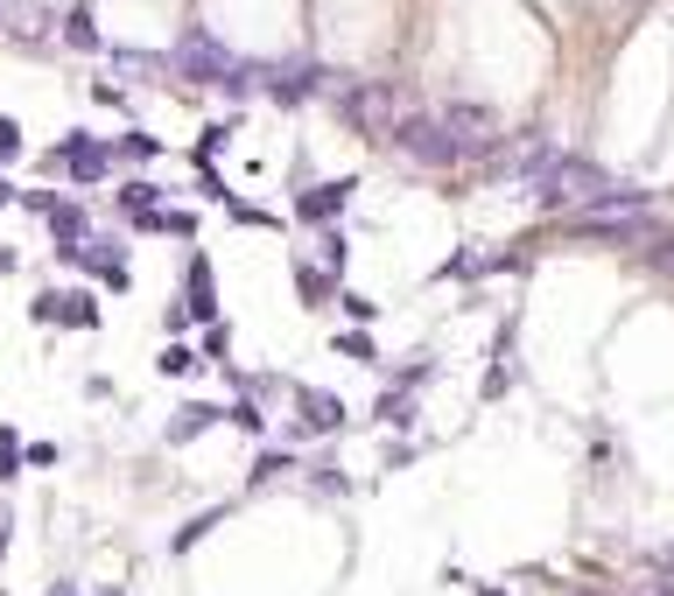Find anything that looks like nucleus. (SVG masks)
Segmentation results:
<instances>
[{"mask_svg":"<svg viewBox=\"0 0 674 596\" xmlns=\"http://www.w3.org/2000/svg\"><path fill=\"white\" fill-rule=\"evenodd\" d=\"M120 210H127L133 232H162V189L156 183H127L120 189Z\"/></svg>","mask_w":674,"mask_h":596,"instance_id":"1a4fd4ad","label":"nucleus"},{"mask_svg":"<svg viewBox=\"0 0 674 596\" xmlns=\"http://www.w3.org/2000/svg\"><path fill=\"white\" fill-rule=\"evenodd\" d=\"M394 141H400V155H415V162H450L457 148L442 141V127L436 120H400L394 127Z\"/></svg>","mask_w":674,"mask_h":596,"instance_id":"423d86ee","label":"nucleus"},{"mask_svg":"<svg viewBox=\"0 0 674 596\" xmlns=\"http://www.w3.org/2000/svg\"><path fill=\"white\" fill-rule=\"evenodd\" d=\"M218 519H225V506H211V512H197V519H190V527H176V541H169V548H176V554H190V548H197V541H204L211 527H218Z\"/></svg>","mask_w":674,"mask_h":596,"instance_id":"f3484780","label":"nucleus"},{"mask_svg":"<svg viewBox=\"0 0 674 596\" xmlns=\"http://www.w3.org/2000/svg\"><path fill=\"white\" fill-rule=\"evenodd\" d=\"M169 71H176L183 85H197V91H225V99H254V85L267 78V64H246V56H233L204 29H190L183 43L169 50Z\"/></svg>","mask_w":674,"mask_h":596,"instance_id":"f257e3e1","label":"nucleus"},{"mask_svg":"<svg viewBox=\"0 0 674 596\" xmlns=\"http://www.w3.org/2000/svg\"><path fill=\"white\" fill-rule=\"evenodd\" d=\"M225 421H233V429H246V435H267V421H260V408H254V400H239V408H225Z\"/></svg>","mask_w":674,"mask_h":596,"instance_id":"412c9836","label":"nucleus"},{"mask_svg":"<svg viewBox=\"0 0 674 596\" xmlns=\"http://www.w3.org/2000/svg\"><path fill=\"white\" fill-rule=\"evenodd\" d=\"M50 596H78V583H50Z\"/></svg>","mask_w":674,"mask_h":596,"instance_id":"c756f323","label":"nucleus"},{"mask_svg":"<svg viewBox=\"0 0 674 596\" xmlns=\"http://www.w3.org/2000/svg\"><path fill=\"white\" fill-rule=\"evenodd\" d=\"M29 310H35V323H56V288H43V295H35Z\"/></svg>","mask_w":674,"mask_h":596,"instance_id":"cd10ccee","label":"nucleus"},{"mask_svg":"<svg viewBox=\"0 0 674 596\" xmlns=\"http://www.w3.org/2000/svg\"><path fill=\"white\" fill-rule=\"evenodd\" d=\"M14 204H22V210H35V218H43V210L56 204V189H22V197H14Z\"/></svg>","mask_w":674,"mask_h":596,"instance_id":"a878e982","label":"nucleus"},{"mask_svg":"<svg viewBox=\"0 0 674 596\" xmlns=\"http://www.w3.org/2000/svg\"><path fill=\"white\" fill-rule=\"evenodd\" d=\"M225 344H233V330H225V323H204V351L225 358Z\"/></svg>","mask_w":674,"mask_h":596,"instance_id":"393cba45","label":"nucleus"},{"mask_svg":"<svg viewBox=\"0 0 674 596\" xmlns=\"http://www.w3.org/2000/svg\"><path fill=\"white\" fill-rule=\"evenodd\" d=\"M296 414H302V429H310V435L344 429V400L323 393V387H296Z\"/></svg>","mask_w":674,"mask_h":596,"instance_id":"0eeeda50","label":"nucleus"},{"mask_svg":"<svg viewBox=\"0 0 674 596\" xmlns=\"http://www.w3.org/2000/svg\"><path fill=\"white\" fill-rule=\"evenodd\" d=\"M288 470H296V456H288V449H267L260 464H254V477H246V485H275V477H288Z\"/></svg>","mask_w":674,"mask_h":596,"instance_id":"aec40b11","label":"nucleus"},{"mask_svg":"<svg viewBox=\"0 0 674 596\" xmlns=\"http://www.w3.org/2000/svg\"><path fill=\"white\" fill-rule=\"evenodd\" d=\"M99 596H127V589H99Z\"/></svg>","mask_w":674,"mask_h":596,"instance_id":"2f4dec72","label":"nucleus"},{"mask_svg":"<svg viewBox=\"0 0 674 596\" xmlns=\"http://www.w3.org/2000/svg\"><path fill=\"white\" fill-rule=\"evenodd\" d=\"M183 310L197 316V323H218V281H211V260L204 253L183 260Z\"/></svg>","mask_w":674,"mask_h":596,"instance_id":"20e7f679","label":"nucleus"},{"mask_svg":"<svg viewBox=\"0 0 674 596\" xmlns=\"http://www.w3.org/2000/svg\"><path fill=\"white\" fill-rule=\"evenodd\" d=\"M162 232H176V239H197V210H162Z\"/></svg>","mask_w":674,"mask_h":596,"instance_id":"4be33fe9","label":"nucleus"},{"mask_svg":"<svg viewBox=\"0 0 674 596\" xmlns=\"http://www.w3.org/2000/svg\"><path fill=\"white\" fill-rule=\"evenodd\" d=\"M653 596H674V589H653Z\"/></svg>","mask_w":674,"mask_h":596,"instance_id":"473e14b6","label":"nucleus"},{"mask_svg":"<svg viewBox=\"0 0 674 596\" xmlns=\"http://www.w3.org/2000/svg\"><path fill=\"white\" fill-rule=\"evenodd\" d=\"M64 43H71V50H106L99 14H92V8H71V14H64Z\"/></svg>","mask_w":674,"mask_h":596,"instance_id":"4468645a","label":"nucleus"},{"mask_svg":"<svg viewBox=\"0 0 674 596\" xmlns=\"http://www.w3.org/2000/svg\"><path fill=\"white\" fill-rule=\"evenodd\" d=\"M113 64H120L127 78H162V71H169V56H148V50H113Z\"/></svg>","mask_w":674,"mask_h":596,"instance_id":"dca6fc26","label":"nucleus"},{"mask_svg":"<svg viewBox=\"0 0 674 596\" xmlns=\"http://www.w3.org/2000/svg\"><path fill=\"white\" fill-rule=\"evenodd\" d=\"M22 477V429H0V485Z\"/></svg>","mask_w":674,"mask_h":596,"instance_id":"a211bd4d","label":"nucleus"},{"mask_svg":"<svg viewBox=\"0 0 674 596\" xmlns=\"http://www.w3.org/2000/svg\"><path fill=\"white\" fill-rule=\"evenodd\" d=\"M14 155H22V127L0 112V162H14Z\"/></svg>","mask_w":674,"mask_h":596,"instance_id":"5701e85b","label":"nucleus"},{"mask_svg":"<svg viewBox=\"0 0 674 596\" xmlns=\"http://www.w3.org/2000/svg\"><path fill=\"white\" fill-rule=\"evenodd\" d=\"M317 85H323V71L317 64H267V78H260V91L275 106H302V99H317Z\"/></svg>","mask_w":674,"mask_h":596,"instance_id":"7ed1b4c3","label":"nucleus"},{"mask_svg":"<svg viewBox=\"0 0 674 596\" xmlns=\"http://www.w3.org/2000/svg\"><path fill=\"white\" fill-rule=\"evenodd\" d=\"M56 162H64L71 183H106L113 176V148L99 141V133H85V127H71L64 141H56Z\"/></svg>","mask_w":674,"mask_h":596,"instance_id":"f03ea898","label":"nucleus"},{"mask_svg":"<svg viewBox=\"0 0 674 596\" xmlns=\"http://www.w3.org/2000/svg\"><path fill=\"white\" fill-rule=\"evenodd\" d=\"M344 197H352V183H317V189H302V197H296V225H331L338 218V210H344Z\"/></svg>","mask_w":674,"mask_h":596,"instance_id":"6e6552de","label":"nucleus"},{"mask_svg":"<svg viewBox=\"0 0 674 596\" xmlns=\"http://www.w3.org/2000/svg\"><path fill=\"white\" fill-rule=\"evenodd\" d=\"M162 323H169V337H183V330H190V323H197V316H190L183 302H169V316H162Z\"/></svg>","mask_w":674,"mask_h":596,"instance_id":"bb28decb","label":"nucleus"},{"mask_svg":"<svg viewBox=\"0 0 674 596\" xmlns=\"http://www.w3.org/2000/svg\"><path fill=\"white\" fill-rule=\"evenodd\" d=\"M56 330H99V295H56Z\"/></svg>","mask_w":674,"mask_h":596,"instance_id":"f8f14e48","label":"nucleus"},{"mask_svg":"<svg viewBox=\"0 0 674 596\" xmlns=\"http://www.w3.org/2000/svg\"><path fill=\"white\" fill-rule=\"evenodd\" d=\"M338 351H344V358H373V337H365V330H344Z\"/></svg>","mask_w":674,"mask_h":596,"instance_id":"b1692460","label":"nucleus"},{"mask_svg":"<svg viewBox=\"0 0 674 596\" xmlns=\"http://www.w3.org/2000/svg\"><path fill=\"white\" fill-rule=\"evenodd\" d=\"M43 225L56 232V246H78V239H92V210H85V204H71V197H56V204L43 210Z\"/></svg>","mask_w":674,"mask_h":596,"instance_id":"9b49d317","label":"nucleus"},{"mask_svg":"<svg viewBox=\"0 0 674 596\" xmlns=\"http://www.w3.org/2000/svg\"><path fill=\"white\" fill-rule=\"evenodd\" d=\"M387 106H394L387 85H344V91H338V112H344L352 127H373V133L387 127Z\"/></svg>","mask_w":674,"mask_h":596,"instance_id":"39448f33","label":"nucleus"},{"mask_svg":"<svg viewBox=\"0 0 674 596\" xmlns=\"http://www.w3.org/2000/svg\"><path fill=\"white\" fill-rule=\"evenodd\" d=\"M296 295L323 302V295H331V267H296Z\"/></svg>","mask_w":674,"mask_h":596,"instance_id":"6ab92c4d","label":"nucleus"},{"mask_svg":"<svg viewBox=\"0 0 674 596\" xmlns=\"http://www.w3.org/2000/svg\"><path fill=\"white\" fill-rule=\"evenodd\" d=\"M162 379H190V372H204V358L197 351H190V344H162Z\"/></svg>","mask_w":674,"mask_h":596,"instance_id":"2eb2a0df","label":"nucleus"},{"mask_svg":"<svg viewBox=\"0 0 674 596\" xmlns=\"http://www.w3.org/2000/svg\"><path fill=\"white\" fill-rule=\"evenodd\" d=\"M218 421H225V408H211V400H183V408L169 414V442L183 449V442H197L204 429H218Z\"/></svg>","mask_w":674,"mask_h":596,"instance_id":"9d476101","label":"nucleus"},{"mask_svg":"<svg viewBox=\"0 0 674 596\" xmlns=\"http://www.w3.org/2000/svg\"><path fill=\"white\" fill-rule=\"evenodd\" d=\"M8 541H14V506L0 498V562H8Z\"/></svg>","mask_w":674,"mask_h":596,"instance_id":"c85d7f7f","label":"nucleus"},{"mask_svg":"<svg viewBox=\"0 0 674 596\" xmlns=\"http://www.w3.org/2000/svg\"><path fill=\"white\" fill-rule=\"evenodd\" d=\"M0 274H14V253H8V246H0Z\"/></svg>","mask_w":674,"mask_h":596,"instance_id":"7c9ffc66","label":"nucleus"},{"mask_svg":"<svg viewBox=\"0 0 674 596\" xmlns=\"http://www.w3.org/2000/svg\"><path fill=\"white\" fill-rule=\"evenodd\" d=\"M156 155H162V141H156L148 127H127L120 141H113V162H133V169H148Z\"/></svg>","mask_w":674,"mask_h":596,"instance_id":"ddd939ff","label":"nucleus"}]
</instances>
